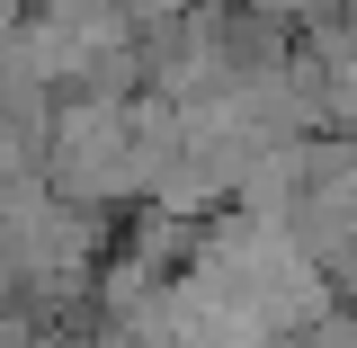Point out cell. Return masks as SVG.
Listing matches in <instances>:
<instances>
[{"mask_svg": "<svg viewBox=\"0 0 357 348\" xmlns=\"http://www.w3.org/2000/svg\"><path fill=\"white\" fill-rule=\"evenodd\" d=\"M45 188L72 197V206H107V197H134V188H143L134 107L126 98H98V89H89L81 107L54 116V134H45Z\"/></svg>", "mask_w": 357, "mask_h": 348, "instance_id": "cell-1", "label": "cell"}, {"mask_svg": "<svg viewBox=\"0 0 357 348\" xmlns=\"http://www.w3.org/2000/svg\"><path fill=\"white\" fill-rule=\"evenodd\" d=\"M259 18H277V27H295V18H331L340 0H250Z\"/></svg>", "mask_w": 357, "mask_h": 348, "instance_id": "cell-2", "label": "cell"}]
</instances>
